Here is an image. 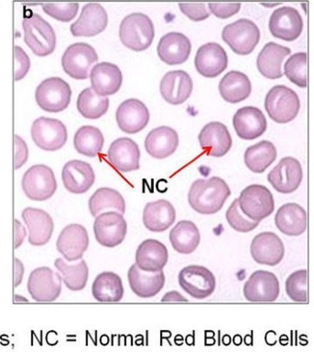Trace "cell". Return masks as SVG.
<instances>
[{
  "mask_svg": "<svg viewBox=\"0 0 314 352\" xmlns=\"http://www.w3.org/2000/svg\"><path fill=\"white\" fill-rule=\"evenodd\" d=\"M230 195L228 184L222 178L214 176L194 182L190 188L188 201L197 213L214 214L221 210Z\"/></svg>",
  "mask_w": 314,
  "mask_h": 352,
  "instance_id": "cell-1",
  "label": "cell"
},
{
  "mask_svg": "<svg viewBox=\"0 0 314 352\" xmlns=\"http://www.w3.org/2000/svg\"><path fill=\"white\" fill-rule=\"evenodd\" d=\"M155 37V29L150 16L132 13L125 16L120 27V38L123 45L134 52L146 51Z\"/></svg>",
  "mask_w": 314,
  "mask_h": 352,
  "instance_id": "cell-2",
  "label": "cell"
},
{
  "mask_svg": "<svg viewBox=\"0 0 314 352\" xmlns=\"http://www.w3.org/2000/svg\"><path fill=\"white\" fill-rule=\"evenodd\" d=\"M24 41L33 54L40 57L48 56L56 47V34L52 25L38 14L24 18L22 22Z\"/></svg>",
  "mask_w": 314,
  "mask_h": 352,
  "instance_id": "cell-3",
  "label": "cell"
},
{
  "mask_svg": "<svg viewBox=\"0 0 314 352\" xmlns=\"http://www.w3.org/2000/svg\"><path fill=\"white\" fill-rule=\"evenodd\" d=\"M265 109L275 122L286 124L298 116L301 102L295 91L286 85H275L267 94Z\"/></svg>",
  "mask_w": 314,
  "mask_h": 352,
  "instance_id": "cell-4",
  "label": "cell"
},
{
  "mask_svg": "<svg viewBox=\"0 0 314 352\" xmlns=\"http://www.w3.org/2000/svg\"><path fill=\"white\" fill-rule=\"evenodd\" d=\"M21 186L24 194L30 200L46 201L56 192L57 181L51 167L36 164L24 173Z\"/></svg>",
  "mask_w": 314,
  "mask_h": 352,
  "instance_id": "cell-5",
  "label": "cell"
},
{
  "mask_svg": "<svg viewBox=\"0 0 314 352\" xmlns=\"http://www.w3.org/2000/svg\"><path fill=\"white\" fill-rule=\"evenodd\" d=\"M222 38L235 54L247 55L260 43V30L250 19H240L224 28Z\"/></svg>",
  "mask_w": 314,
  "mask_h": 352,
  "instance_id": "cell-6",
  "label": "cell"
},
{
  "mask_svg": "<svg viewBox=\"0 0 314 352\" xmlns=\"http://www.w3.org/2000/svg\"><path fill=\"white\" fill-rule=\"evenodd\" d=\"M71 98L70 85L60 77H49L43 80L38 85L35 93L38 106L49 113H59L67 109Z\"/></svg>",
  "mask_w": 314,
  "mask_h": 352,
  "instance_id": "cell-7",
  "label": "cell"
},
{
  "mask_svg": "<svg viewBox=\"0 0 314 352\" xmlns=\"http://www.w3.org/2000/svg\"><path fill=\"white\" fill-rule=\"evenodd\" d=\"M238 199L241 211L254 221L260 222L267 219L275 209L273 195L261 184H251L246 187Z\"/></svg>",
  "mask_w": 314,
  "mask_h": 352,
  "instance_id": "cell-8",
  "label": "cell"
},
{
  "mask_svg": "<svg viewBox=\"0 0 314 352\" xmlns=\"http://www.w3.org/2000/svg\"><path fill=\"white\" fill-rule=\"evenodd\" d=\"M32 138L41 150L55 151L60 150L68 139L67 129L56 118L41 117L32 123Z\"/></svg>",
  "mask_w": 314,
  "mask_h": 352,
  "instance_id": "cell-9",
  "label": "cell"
},
{
  "mask_svg": "<svg viewBox=\"0 0 314 352\" xmlns=\"http://www.w3.org/2000/svg\"><path fill=\"white\" fill-rule=\"evenodd\" d=\"M98 62V55L90 44L77 43L65 50L62 57L63 71L76 80L89 77L91 67Z\"/></svg>",
  "mask_w": 314,
  "mask_h": 352,
  "instance_id": "cell-10",
  "label": "cell"
},
{
  "mask_svg": "<svg viewBox=\"0 0 314 352\" xmlns=\"http://www.w3.org/2000/svg\"><path fill=\"white\" fill-rule=\"evenodd\" d=\"M178 280L181 288L195 299L208 298L216 290V277L205 266L184 267L179 274Z\"/></svg>",
  "mask_w": 314,
  "mask_h": 352,
  "instance_id": "cell-11",
  "label": "cell"
},
{
  "mask_svg": "<svg viewBox=\"0 0 314 352\" xmlns=\"http://www.w3.org/2000/svg\"><path fill=\"white\" fill-rule=\"evenodd\" d=\"M93 233L102 246L115 248L120 245L128 233V223L118 212L107 211L96 217Z\"/></svg>",
  "mask_w": 314,
  "mask_h": 352,
  "instance_id": "cell-12",
  "label": "cell"
},
{
  "mask_svg": "<svg viewBox=\"0 0 314 352\" xmlns=\"http://www.w3.org/2000/svg\"><path fill=\"white\" fill-rule=\"evenodd\" d=\"M27 291L37 302H54L62 294V277L49 267H40L30 272Z\"/></svg>",
  "mask_w": 314,
  "mask_h": 352,
  "instance_id": "cell-13",
  "label": "cell"
},
{
  "mask_svg": "<svg viewBox=\"0 0 314 352\" xmlns=\"http://www.w3.org/2000/svg\"><path fill=\"white\" fill-rule=\"evenodd\" d=\"M280 282L273 272L260 270L253 272L245 283V298L249 302H275L280 296Z\"/></svg>",
  "mask_w": 314,
  "mask_h": 352,
  "instance_id": "cell-14",
  "label": "cell"
},
{
  "mask_svg": "<svg viewBox=\"0 0 314 352\" xmlns=\"http://www.w3.org/2000/svg\"><path fill=\"white\" fill-rule=\"evenodd\" d=\"M304 172L302 164L293 157H284L269 172L268 181L277 192L291 194L301 186Z\"/></svg>",
  "mask_w": 314,
  "mask_h": 352,
  "instance_id": "cell-15",
  "label": "cell"
},
{
  "mask_svg": "<svg viewBox=\"0 0 314 352\" xmlns=\"http://www.w3.org/2000/svg\"><path fill=\"white\" fill-rule=\"evenodd\" d=\"M269 32L275 38L293 41L301 36L304 21L296 8L282 7L272 13L269 22Z\"/></svg>",
  "mask_w": 314,
  "mask_h": 352,
  "instance_id": "cell-16",
  "label": "cell"
},
{
  "mask_svg": "<svg viewBox=\"0 0 314 352\" xmlns=\"http://www.w3.org/2000/svg\"><path fill=\"white\" fill-rule=\"evenodd\" d=\"M150 118L147 106L136 98L124 101L115 113L118 128L128 134H136L143 131L150 122Z\"/></svg>",
  "mask_w": 314,
  "mask_h": 352,
  "instance_id": "cell-17",
  "label": "cell"
},
{
  "mask_svg": "<svg viewBox=\"0 0 314 352\" xmlns=\"http://www.w3.org/2000/svg\"><path fill=\"white\" fill-rule=\"evenodd\" d=\"M250 253L256 263L261 265L276 266L284 258L285 247L279 236L267 231L253 239Z\"/></svg>",
  "mask_w": 314,
  "mask_h": 352,
  "instance_id": "cell-18",
  "label": "cell"
},
{
  "mask_svg": "<svg viewBox=\"0 0 314 352\" xmlns=\"http://www.w3.org/2000/svg\"><path fill=\"white\" fill-rule=\"evenodd\" d=\"M89 246L87 228L80 224L66 226L58 236V252L68 261L80 260Z\"/></svg>",
  "mask_w": 314,
  "mask_h": 352,
  "instance_id": "cell-19",
  "label": "cell"
},
{
  "mask_svg": "<svg viewBox=\"0 0 314 352\" xmlns=\"http://www.w3.org/2000/svg\"><path fill=\"white\" fill-rule=\"evenodd\" d=\"M109 23L106 10L98 3H88L82 8L79 19L71 25L74 37H93L103 32Z\"/></svg>",
  "mask_w": 314,
  "mask_h": 352,
  "instance_id": "cell-20",
  "label": "cell"
},
{
  "mask_svg": "<svg viewBox=\"0 0 314 352\" xmlns=\"http://www.w3.org/2000/svg\"><path fill=\"white\" fill-rule=\"evenodd\" d=\"M194 65L201 76L214 78L227 68V52L216 43L203 44L198 49L195 55Z\"/></svg>",
  "mask_w": 314,
  "mask_h": 352,
  "instance_id": "cell-21",
  "label": "cell"
},
{
  "mask_svg": "<svg viewBox=\"0 0 314 352\" xmlns=\"http://www.w3.org/2000/svg\"><path fill=\"white\" fill-rule=\"evenodd\" d=\"M198 140L206 155L216 158L225 156L232 147V137L229 131L227 126L218 121L206 124L201 131Z\"/></svg>",
  "mask_w": 314,
  "mask_h": 352,
  "instance_id": "cell-22",
  "label": "cell"
},
{
  "mask_svg": "<svg viewBox=\"0 0 314 352\" xmlns=\"http://www.w3.org/2000/svg\"><path fill=\"white\" fill-rule=\"evenodd\" d=\"M107 158L112 166L121 173L133 172L140 168L139 145L129 138H120L113 142Z\"/></svg>",
  "mask_w": 314,
  "mask_h": 352,
  "instance_id": "cell-23",
  "label": "cell"
},
{
  "mask_svg": "<svg viewBox=\"0 0 314 352\" xmlns=\"http://www.w3.org/2000/svg\"><path fill=\"white\" fill-rule=\"evenodd\" d=\"M234 129L239 138L252 140L262 136L267 131V120L264 113L255 107H244L236 111L233 118Z\"/></svg>",
  "mask_w": 314,
  "mask_h": 352,
  "instance_id": "cell-24",
  "label": "cell"
},
{
  "mask_svg": "<svg viewBox=\"0 0 314 352\" xmlns=\"http://www.w3.org/2000/svg\"><path fill=\"white\" fill-rule=\"evenodd\" d=\"M192 77L186 71L176 70L168 72L162 77L159 91L164 100L170 104L184 103L191 96L192 92Z\"/></svg>",
  "mask_w": 314,
  "mask_h": 352,
  "instance_id": "cell-25",
  "label": "cell"
},
{
  "mask_svg": "<svg viewBox=\"0 0 314 352\" xmlns=\"http://www.w3.org/2000/svg\"><path fill=\"white\" fill-rule=\"evenodd\" d=\"M22 219L29 230V242L33 246L48 243L54 230V222L49 213L40 208H27L22 211Z\"/></svg>",
  "mask_w": 314,
  "mask_h": 352,
  "instance_id": "cell-26",
  "label": "cell"
},
{
  "mask_svg": "<svg viewBox=\"0 0 314 352\" xmlns=\"http://www.w3.org/2000/svg\"><path fill=\"white\" fill-rule=\"evenodd\" d=\"M63 186L71 194L81 195L89 191L95 184L96 175L88 162L73 160L63 166Z\"/></svg>",
  "mask_w": 314,
  "mask_h": 352,
  "instance_id": "cell-27",
  "label": "cell"
},
{
  "mask_svg": "<svg viewBox=\"0 0 314 352\" xmlns=\"http://www.w3.org/2000/svg\"><path fill=\"white\" fill-rule=\"evenodd\" d=\"M157 52L159 59L167 65H181L191 54V41L183 33L169 32L159 40Z\"/></svg>",
  "mask_w": 314,
  "mask_h": 352,
  "instance_id": "cell-28",
  "label": "cell"
},
{
  "mask_svg": "<svg viewBox=\"0 0 314 352\" xmlns=\"http://www.w3.org/2000/svg\"><path fill=\"white\" fill-rule=\"evenodd\" d=\"M93 90L101 96L115 95L122 85L123 76L117 65L111 63H100L93 66L90 73Z\"/></svg>",
  "mask_w": 314,
  "mask_h": 352,
  "instance_id": "cell-29",
  "label": "cell"
},
{
  "mask_svg": "<svg viewBox=\"0 0 314 352\" xmlns=\"http://www.w3.org/2000/svg\"><path fill=\"white\" fill-rule=\"evenodd\" d=\"M128 279L132 292L140 298H151L157 296L165 285L164 271L144 272L136 263L129 268Z\"/></svg>",
  "mask_w": 314,
  "mask_h": 352,
  "instance_id": "cell-30",
  "label": "cell"
},
{
  "mask_svg": "<svg viewBox=\"0 0 314 352\" xmlns=\"http://www.w3.org/2000/svg\"><path fill=\"white\" fill-rule=\"evenodd\" d=\"M179 146V136L175 129L161 126L153 129L145 140V148L153 158L162 160L172 155Z\"/></svg>",
  "mask_w": 314,
  "mask_h": 352,
  "instance_id": "cell-31",
  "label": "cell"
},
{
  "mask_svg": "<svg viewBox=\"0 0 314 352\" xmlns=\"http://www.w3.org/2000/svg\"><path fill=\"white\" fill-rule=\"evenodd\" d=\"M169 260L166 246L157 239H146L137 248L136 264L142 271L155 272L162 271Z\"/></svg>",
  "mask_w": 314,
  "mask_h": 352,
  "instance_id": "cell-32",
  "label": "cell"
},
{
  "mask_svg": "<svg viewBox=\"0 0 314 352\" xmlns=\"http://www.w3.org/2000/svg\"><path fill=\"white\" fill-rule=\"evenodd\" d=\"M142 219L147 230L153 232H164L175 222L176 210L169 201H154L145 206Z\"/></svg>",
  "mask_w": 314,
  "mask_h": 352,
  "instance_id": "cell-33",
  "label": "cell"
},
{
  "mask_svg": "<svg viewBox=\"0 0 314 352\" xmlns=\"http://www.w3.org/2000/svg\"><path fill=\"white\" fill-rule=\"evenodd\" d=\"M275 224L280 232L290 236H301L306 231L307 213L302 206L288 203L280 206L275 216Z\"/></svg>",
  "mask_w": 314,
  "mask_h": 352,
  "instance_id": "cell-34",
  "label": "cell"
},
{
  "mask_svg": "<svg viewBox=\"0 0 314 352\" xmlns=\"http://www.w3.org/2000/svg\"><path fill=\"white\" fill-rule=\"evenodd\" d=\"M291 52L290 48L276 43L265 44L258 56V70L266 78H282L283 60L291 54Z\"/></svg>",
  "mask_w": 314,
  "mask_h": 352,
  "instance_id": "cell-35",
  "label": "cell"
},
{
  "mask_svg": "<svg viewBox=\"0 0 314 352\" xmlns=\"http://www.w3.org/2000/svg\"><path fill=\"white\" fill-rule=\"evenodd\" d=\"M252 85L249 76L238 71H230L219 82V92L231 104L246 100L251 94Z\"/></svg>",
  "mask_w": 314,
  "mask_h": 352,
  "instance_id": "cell-36",
  "label": "cell"
},
{
  "mask_svg": "<svg viewBox=\"0 0 314 352\" xmlns=\"http://www.w3.org/2000/svg\"><path fill=\"white\" fill-rule=\"evenodd\" d=\"M169 239L173 249L181 254H191L199 246V228L190 220H181L170 230Z\"/></svg>",
  "mask_w": 314,
  "mask_h": 352,
  "instance_id": "cell-37",
  "label": "cell"
},
{
  "mask_svg": "<svg viewBox=\"0 0 314 352\" xmlns=\"http://www.w3.org/2000/svg\"><path fill=\"white\" fill-rule=\"evenodd\" d=\"M92 294L98 302H120L124 296L122 279L113 272H101L93 280Z\"/></svg>",
  "mask_w": 314,
  "mask_h": 352,
  "instance_id": "cell-38",
  "label": "cell"
},
{
  "mask_svg": "<svg viewBox=\"0 0 314 352\" xmlns=\"http://www.w3.org/2000/svg\"><path fill=\"white\" fill-rule=\"evenodd\" d=\"M277 158V148L269 140L250 146L245 153V164L250 170L256 173H262Z\"/></svg>",
  "mask_w": 314,
  "mask_h": 352,
  "instance_id": "cell-39",
  "label": "cell"
},
{
  "mask_svg": "<svg viewBox=\"0 0 314 352\" xmlns=\"http://www.w3.org/2000/svg\"><path fill=\"white\" fill-rule=\"evenodd\" d=\"M88 206L91 214L95 217L106 209H113L122 214L126 212V202L122 195L117 190L109 187L96 190L90 197Z\"/></svg>",
  "mask_w": 314,
  "mask_h": 352,
  "instance_id": "cell-40",
  "label": "cell"
},
{
  "mask_svg": "<svg viewBox=\"0 0 314 352\" xmlns=\"http://www.w3.org/2000/svg\"><path fill=\"white\" fill-rule=\"evenodd\" d=\"M104 143V135L96 126H82L74 134V148L82 155L98 156L103 150Z\"/></svg>",
  "mask_w": 314,
  "mask_h": 352,
  "instance_id": "cell-41",
  "label": "cell"
},
{
  "mask_svg": "<svg viewBox=\"0 0 314 352\" xmlns=\"http://www.w3.org/2000/svg\"><path fill=\"white\" fill-rule=\"evenodd\" d=\"M54 266L62 274L63 283L69 290H84L89 276V268L87 261L82 260L74 265H69L62 258H58L54 261Z\"/></svg>",
  "mask_w": 314,
  "mask_h": 352,
  "instance_id": "cell-42",
  "label": "cell"
},
{
  "mask_svg": "<svg viewBox=\"0 0 314 352\" xmlns=\"http://www.w3.org/2000/svg\"><path fill=\"white\" fill-rule=\"evenodd\" d=\"M109 107V98L99 96L91 87L82 90L77 99V109L82 117L88 120H98L103 117Z\"/></svg>",
  "mask_w": 314,
  "mask_h": 352,
  "instance_id": "cell-43",
  "label": "cell"
},
{
  "mask_svg": "<svg viewBox=\"0 0 314 352\" xmlns=\"http://www.w3.org/2000/svg\"><path fill=\"white\" fill-rule=\"evenodd\" d=\"M307 60L306 52H297L285 63L283 74L299 87H307Z\"/></svg>",
  "mask_w": 314,
  "mask_h": 352,
  "instance_id": "cell-44",
  "label": "cell"
},
{
  "mask_svg": "<svg viewBox=\"0 0 314 352\" xmlns=\"http://www.w3.org/2000/svg\"><path fill=\"white\" fill-rule=\"evenodd\" d=\"M307 285V270H299L291 274L286 280V293L294 302H306L308 301Z\"/></svg>",
  "mask_w": 314,
  "mask_h": 352,
  "instance_id": "cell-45",
  "label": "cell"
},
{
  "mask_svg": "<svg viewBox=\"0 0 314 352\" xmlns=\"http://www.w3.org/2000/svg\"><path fill=\"white\" fill-rule=\"evenodd\" d=\"M225 217H227V221L230 227L238 232H250L260 225V222L250 219L241 211L240 208H239L238 198L234 200L228 208L227 213H225Z\"/></svg>",
  "mask_w": 314,
  "mask_h": 352,
  "instance_id": "cell-46",
  "label": "cell"
},
{
  "mask_svg": "<svg viewBox=\"0 0 314 352\" xmlns=\"http://www.w3.org/2000/svg\"><path fill=\"white\" fill-rule=\"evenodd\" d=\"M44 12L57 21L69 22L73 21L79 10L78 3H45L43 4Z\"/></svg>",
  "mask_w": 314,
  "mask_h": 352,
  "instance_id": "cell-47",
  "label": "cell"
},
{
  "mask_svg": "<svg viewBox=\"0 0 314 352\" xmlns=\"http://www.w3.org/2000/svg\"><path fill=\"white\" fill-rule=\"evenodd\" d=\"M179 7L181 12L192 21H203L210 16L205 3H180Z\"/></svg>",
  "mask_w": 314,
  "mask_h": 352,
  "instance_id": "cell-48",
  "label": "cell"
},
{
  "mask_svg": "<svg viewBox=\"0 0 314 352\" xmlns=\"http://www.w3.org/2000/svg\"><path fill=\"white\" fill-rule=\"evenodd\" d=\"M14 54H15V81H21L30 68V60L24 50L19 46L14 47Z\"/></svg>",
  "mask_w": 314,
  "mask_h": 352,
  "instance_id": "cell-49",
  "label": "cell"
},
{
  "mask_svg": "<svg viewBox=\"0 0 314 352\" xmlns=\"http://www.w3.org/2000/svg\"><path fill=\"white\" fill-rule=\"evenodd\" d=\"M211 13L219 19H228L240 10V3H209Z\"/></svg>",
  "mask_w": 314,
  "mask_h": 352,
  "instance_id": "cell-50",
  "label": "cell"
},
{
  "mask_svg": "<svg viewBox=\"0 0 314 352\" xmlns=\"http://www.w3.org/2000/svg\"><path fill=\"white\" fill-rule=\"evenodd\" d=\"M14 146H15V154H14V168L15 170L19 169L26 164L29 158V148L25 140L15 135L14 137Z\"/></svg>",
  "mask_w": 314,
  "mask_h": 352,
  "instance_id": "cell-51",
  "label": "cell"
},
{
  "mask_svg": "<svg viewBox=\"0 0 314 352\" xmlns=\"http://www.w3.org/2000/svg\"><path fill=\"white\" fill-rule=\"evenodd\" d=\"M14 227H15V228H14V232H15V236H14L15 245H14V247H15V249H18V248L21 247L22 243H23L24 239L26 238L27 232L23 225H22L18 219H15V221H14Z\"/></svg>",
  "mask_w": 314,
  "mask_h": 352,
  "instance_id": "cell-52",
  "label": "cell"
},
{
  "mask_svg": "<svg viewBox=\"0 0 314 352\" xmlns=\"http://www.w3.org/2000/svg\"><path fill=\"white\" fill-rule=\"evenodd\" d=\"M14 263H15L14 264V271H15L14 272V287H18L23 279L25 270L23 263L18 258H15Z\"/></svg>",
  "mask_w": 314,
  "mask_h": 352,
  "instance_id": "cell-53",
  "label": "cell"
},
{
  "mask_svg": "<svg viewBox=\"0 0 314 352\" xmlns=\"http://www.w3.org/2000/svg\"><path fill=\"white\" fill-rule=\"evenodd\" d=\"M162 302H188V300L181 296L177 291L168 292L161 298Z\"/></svg>",
  "mask_w": 314,
  "mask_h": 352,
  "instance_id": "cell-54",
  "label": "cell"
}]
</instances>
